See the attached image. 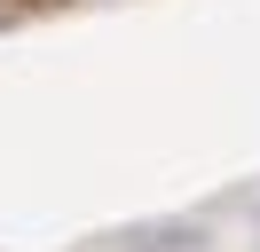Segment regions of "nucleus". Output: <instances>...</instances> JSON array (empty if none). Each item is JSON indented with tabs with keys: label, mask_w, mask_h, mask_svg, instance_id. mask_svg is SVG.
Returning <instances> with one entry per match:
<instances>
[]
</instances>
